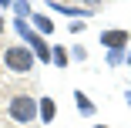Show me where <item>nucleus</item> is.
Returning a JSON list of instances; mask_svg holds the SVG:
<instances>
[{
	"label": "nucleus",
	"instance_id": "nucleus-3",
	"mask_svg": "<svg viewBox=\"0 0 131 128\" xmlns=\"http://www.w3.org/2000/svg\"><path fill=\"white\" fill-rule=\"evenodd\" d=\"M17 31L24 34V41H27V44L34 47V54H37L40 61H50V51H47V44H44V41H40V37H37V34H34V31H30L24 20H17Z\"/></svg>",
	"mask_w": 131,
	"mask_h": 128
},
{
	"label": "nucleus",
	"instance_id": "nucleus-6",
	"mask_svg": "<svg viewBox=\"0 0 131 128\" xmlns=\"http://www.w3.org/2000/svg\"><path fill=\"white\" fill-rule=\"evenodd\" d=\"M40 118H44V121L54 118V101H50V98H40Z\"/></svg>",
	"mask_w": 131,
	"mask_h": 128
},
{
	"label": "nucleus",
	"instance_id": "nucleus-4",
	"mask_svg": "<svg viewBox=\"0 0 131 128\" xmlns=\"http://www.w3.org/2000/svg\"><path fill=\"white\" fill-rule=\"evenodd\" d=\"M101 44L104 47H121V44H128V34L124 31H104L101 34Z\"/></svg>",
	"mask_w": 131,
	"mask_h": 128
},
{
	"label": "nucleus",
	"instance_id": "nucleus-10",
	"mask_svg": "<svg viewBox=\"0 0 131 128\" xmlns=\"http://www.w3.org/2000/svg\"><path fill=\"white\" fill-rule=\"evenodd\" d=\"M0 31H4V17H0Z\"/></svg>",
	"mask_w": 131,
	"mask_h": 128
},
{
	"label": "nucleus",
	"instance_id": "nucleus-7",
	"mask_svg": "<svg viewBox=\"0 0 131 128\" xmlns=\"http://www.w3.org/2000/svg\"><path fill=\"white\" fill-rule=\"evenodd\" d=\"M50 61H54V64H67V54H64V47H54V54H50Z\"/></svg>",
	"mask_w": 131,
	"mask_h": 128
},
{
	"label": "nucleus",
	"instance_id": "nucleus-13",
	"mask_svg": "<svg viewBox=\"0 0 131 128\" xmlns=\"http://www.w3.org/2000/svg\"><path fill=\"white\" fill-rule=\"evenodd\" d=\"M94 4H101V0H94Z\"/></svg>",
	"mask_w": 131,
	"mask_h": 128
},
{
	"label": "nucleus",
	"instance_id": "nucleus-9",
	"mask_svg": "<svg viewBox=\"0 0 131 128\" xmlns=\"http://www.w3.org/2000/svg\"><path fill=\"white\" fill-rule=\"evenodd\" d=\"M0 4H4V7H10V0H0Z\"/></svg>",
	"mask_w": 131,
	"mask_h": 128
},
{
	"label": "nucleus",
	"instance_id": "nucleus-14",
	"mask_svg": "<svg viewBox=\"0 0 131 128\" xmlns=\"http://www.w3.org/2000/svg\"><path fill=\"white\" fill-rule=\"evenodd\" d=\"M128 61H131V54H128Z\"/></svg>",
	"mask_w": 131,
	"mask_h": 128
},
{
	"label": "nucleus",
	"instance_id": "nucleus-11",
	"mask_svg": "<svg viewBox=\"0 0 131 128\" xmlns=\"http://www.w3.org/2000/svg\"><path fill=\"white\" fill-rule=\"evenodd\" d=\"M97 128H108V125H97Z\"/></svg>",
	"mask_w": 131,
	"mask_h": 128
},
{
	"label": "nucleus",
	"instance_id": "nucleus-12",
	"mask_svg": "<svg viewBox=\"0 0 131 128\" xmlns=\"http://www.w3.org/2000/svg\"><path fill=\"white\" fill-rule=\"evenodd\" d=\"M128 101H131V91H128Z\"/></svg>",
	"mask_w": 131,
	"mask_h": 128
},
{
	"label": "nucleus",
	"instance_id": "nucleus-2",
	"mask_svg": "<svg viewBox=\"0 0 131 128\" xmlns=\"http://www.w3.org/2000/svg\"><path fill=\"white\" fill-rule=\"evenodd\" d=\"M34 115H37V101H34V98L17 94V98L10 101V118H17V121H34Z\"/></svg>",
	"mask_w": 131,
	"mask_h": 128
},
{
	"label": "nucleus",
	"instance_id": "nucleus-8",
	"mask_svg": "<svg viewBox=\"0 0 131 128\" xmlns=\"http://www.w3.org/2000/svg\"><path fill=\"white\" fill-rule=\"evenodd\" d=\"M34 20H37V31H44V34H47V31H50V27H54V24H50V20H47V17H44V14H37V17H34Z\"/></svg>",
	"mask_w": 131,
	"mask_h": 128
},
{
	"label": "nucleus",
	"instance_id": "nucleus-5",
	"mask_svg": "<svg viewBox=\"0 0 131 128\" xmlns=\"http://www.w3.org/2000/svg\"><path fill=\"white\" fill-rule=\"evenodd\" d=\"M74 101H77V108H81L84 115H91V111H94V105L88 101V94H84V91H74Z\"/></svg>",
	"mask_w": 131,
	"mask_h": 128
},
{
	"label": "nucleus",
	"instance_id": "nucleus-1",
	"mask_svg": "<svg viewBox=\"0 0 131 128\" xmlns=\"http://www.w3.org/2000/svg\"><path fill=\"white\" fill-rule=\"evenodd\" d=\"M4 64L10 71H17V74H27L34 67V54H30L27 47H7L4 51Z\"/></svg>",
	"mask_w": 131,
	"mask_h": 128
}]
</instances>
